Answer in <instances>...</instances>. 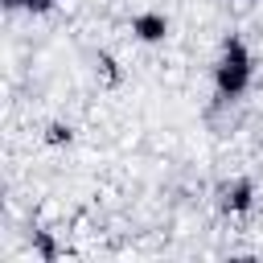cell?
Here are the masks:
<instances>
[{
    "label": "cell",
    "mask_w": 263,
    "mask_h": 263,
    "mask_svg": "<svg viewBox=\"0 0 263 263\" xmlns=\"http://www.w3.org/2000/svg\"><path fill=\"white\" fill-rule=\"evenodd\" d=\"M210 82H214V103L218 107H230V103H238L251 90V82H255V53H251V45L238 33L222 37Z\"/></svg>",
    "instance_id": "1"
},
{
    "label": "cell",
    "mask_w": 263,
    "mask_h": 263,
    "mask_svg": "<svg viewBox=\"0 0 263 263\" xmlns=\"http://www.w3.org/2000/svg\"><path fill=\"white\" fill-rule=\"evenodd\" d=\"M255 197H259V189H255L251 177H230V181H222L214 189V201H218V210L226 218H247L255 210Z\"/></svg>",
    "instance_id": "2"
},
{
    "label": "cell",
    "mask_w": 263,
    "mask_h": 263,
    "mask_svg": "<svg viewBox=\"0 0 263 263\" xmlns=\"http://www.w3.org/2000/svg\"><path fill=\"white\" fill-rule=\"evenodd\" d=\"M168 33H173V21H168V12H160V8H144V12L132 16V37H136L140 45H164Z\"/></svg>",
    "instance_id": "3"
},
{
    "label": "cell",
    "mask_w": 263,
    "mask_h": 263,
    "mask_svg": "<svg viewBox=\"0 0 263 263\" xmlns=\"http://www.w3.org/2000/svg\"><path fill=\"white\" fill-rule=\"evenodd\" d=\"M58 4H62V0H8V8H16V12H29V16H49Z\"/></svg>",
    "instance_id": "4"
},
{
    "label": "cell",
    "mask_w": 263,
    "mask_h": 263,
    "mask_svg": "<svg viewBox=\"0 0 263 263\" xmlns=\"http://www.w3.org/2000/svg\"><path fill=\"white\" fill-rule=\"evenodd\" d=\"M74 140V127L70 123H49L45 127V144H70Z\"/></svg>",
    "instance_id": "5"
}]
</instances>
